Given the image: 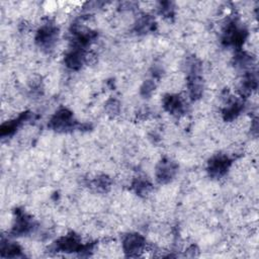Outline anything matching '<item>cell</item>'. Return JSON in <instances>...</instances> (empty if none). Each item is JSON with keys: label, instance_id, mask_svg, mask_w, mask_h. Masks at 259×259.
<instances>
[{"label": "cell", "instance_id": "cell-1", "mask_svg": "<svg viewBox=\"0 0 259 259\" xmlns=\"http://www.w3.org/2000/svg\"><path fill=\"white\" fill-rule=\"evenodd\" d=\"M144 238L139 234H128L123 240V250L130 255H136L143 250Z\"/></svg>", "mask_w": 259, "mask_h": 259}]
</instances>
